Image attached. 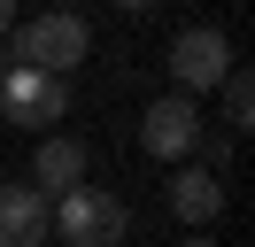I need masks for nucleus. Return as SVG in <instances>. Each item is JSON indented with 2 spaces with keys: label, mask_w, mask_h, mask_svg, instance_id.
Returning <instances> with one entry per match:
<instances>
[{
  "label": "nucleus",
  "mask_w": 255,
  "mask_h": 247,
  "mask_svg": "<svg viewBox=\"0 0 255 247\" xmlns=\"http://www.w3.org/2000/svg\"><path fill=\"white\" fill-rule=\"evenodd\" d=\"M93 54V31H85V15H70V8H47V15H31V23H16V70H39V77H62L70 85V70Z\"/></svg>",
  "instance_id": "f257e3e1"
},
{
  "label": "nucleus",
  "mask_w": 255,
  "mask_h": 247,
  "mask_svg": "<svg viewBox=\"0 0 255 247\" xmlns=\"http://www.w3.org/2000/svg\"><path fill=\"white\" fill-rule=\"evenodd\" d=\"M54 232H62V247H116L131 232V209L101 185H78V193L54 201Z\"/></svg>",
  "instance_id": "f03ea898"
},
{
  "label": "nucleus",
  "mask_w": 255,
  "mask_h": 247,
  "mask_svg": "<svg viewBox=\"0 0 255 247\" xmlns=\"http://www.w3.org/2000/svg\"><path fill=\"white\" fill-rule=\"evenodd\" d=\"M240 62H232V39H224L217 23H193V31H178L170 39V77H178V93H209V85H224Z\"/></svg>",
  "instance_id": "7ed1b4c3"
},
{
  "label": "nucleus",
  "mask_w": 255,
  "mask_h": 247,
  "mask_svg": "<svg viewBox=\"0 0 255 247\" xmlns=\"http://www.w3.org/2000/svg\"><path fill=\"white\" fill-rule=\"evenodd\" d=\"M139 147L155 154V162H186V154L201 147V108H193L186 93L147 101V116H139Z\"/></svg>",
  "instance_id": "20e7f679"
},
{
  "label": "nucleus",
  "mask_w": 255,
  "mask_h": 247,
  "mask_svg": "<svg viewBox=\"0 0 255 247\" xmlns=\"http://www.w3.org/2000/svg\"><path fill=\"white\" fill-rule=\"evenodd\" d=\"M0 116H8V124H62L70 116V85L8 62V77H0Z\"/></svg>",
  "instance_id": "39448f33"
},
{
  "label": "nucleus",
  "mask_w": 255,
  "mask_h": 247,
  "mask_svg": "<svg viewBox=\"0 0 255 247\" xmlns=\"http://www.w3.org/2000/svg\"><path fill=\"white\" fill-rule=\"evenodd\" d=\"M54 232V201H39L31 185H0V247H39Z\"/></svg>",
  "instance_id": "423d86ee"
},
{
  "label": "nucleus",
  "mask_w": 255,
  "mask_h": 247,
  "mask_svg": "<svg viewBox=\"0 0 255 247\" xmlns=\"http://www.w3.org/2000/svg\"><path fill=\"white\" fill-rule=\"evenodd\" d=\"M85 185V147L78 139H39V154H31V193L39 201H62V193H78Z\"/></svg>",
  "instance_id": "0eeeda50"
},
{
  "label": "nucleus",
  "mask_w": 255,
  "mask_h": 247,
  "mask_svg": "<svg viewBox=\"0 0 255 247\" xmlns=\"http://www.w3.org/2000/svg\"><path fill=\"white\" fill-rule=\"evenodd\" d=\"M217 209H224V178H217V170H178V178H170V216H178V224L209 232Z\"/></svg>",
  "instance_id": "6e6552de"
},
{
  "label": "nucleus",
  "mask_w": 255,
  "mask_h": 247,
  "mask_svg": "<svg viewBox=\"0 0 255 247\" xmlns=\"http://www.w3.org/2000/svg\"><path fill=\"white\" fill-rule=\"evenodd\" d=\"M224 124H232V131H248V124H255V77H248V70L224 77Z\"/></svg>",
  "instance_id": "1a4fd4ad"
},
{
  "label": "nucleus",
  "mask_w": 255,
  "mask_h": 247,
  "mask_svg": "<svg viewBox=\"0 0 255 247\" xmlns=\"http://www.w3.org/2000/svg\"><path fill=\"white\" fill-rule=\"evenodd\" d=\"M8 31H16V8H8V0H0V39H8Z\"/></svg>",
  "instance_id": "9d476101"
},
{
  "label": "nucleus",
  "mask_w": 255,
  "mask_h": 247,
  "mask_svg": "<svg viewBox=\"0 0 255 247\" xmlns=\"http://www.w3.org/2000/svg\"><path fill=\"white\" fill-rule=\"evenodd\" d=\"M178 247H217V240H209V232H186V240H178Z\"/></svg>",
  "instance_id": "9b49d317"
},
{
  "label": "nucleus",
  "mask_w": 255,
  "mask_h": 247,
  "mask_svg": "<svg viewBox=\"0 0 255 247\" xmlns=\"http://www.w3.org/2000/svg\"><path fill=\"white\" fill-rule=\"evenodd\" d=\"M0 77H8V46H0Z\"/></svg>",
  "instance_id": "f8f14e48"
}]
</instances>
